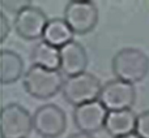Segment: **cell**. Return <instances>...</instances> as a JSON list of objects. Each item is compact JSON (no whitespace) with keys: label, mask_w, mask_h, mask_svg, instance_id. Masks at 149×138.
Here are the masks:
<instances>
[{"label":"cell","mask_w":149,"mask_h":138,"mask_svg":"<svg viewBox=\"0 0 149 138\" xmlns=\"http://www.w3.org/2000/svg\"><path fill=\"white\" fill-rule=\"evenodd\" d=\"M111 69L118 79L134 85L143 81L148 76L149 57L144 51L139 48H122L114 55Z\"/></svg>","instance_id":"obj_1"},{"label":"cell","mask_w":149,"mask_h":138,"mask_svg":"<svg viewBox=\"0 0 149 138\" xmlns=\"http://www.w3.org/2000/svg\"><path fill=\"white\" fill-rule=\"evenodd\" d=\"M65 79L60 70H51L31 65L22 77V85L26 92L36 99H49L63 90Z\"/></svg>","instance_id":"obj_2"},{"label":"cell","mask_w":149,"mask_h":138,"mask_svg":"<svg viewBox=\"0 0 149 138\" xmlns=\"http://www.w3.org/2000/svg\"><path fill=\"white\" fill-rule=\"evenodd\" d=\"M102 85L100 79L90 73L77 74L73 77H68L63 85V97L70 104L81 106L85 103L94 102L100 98Z\"/></svg>","instance_id":"obj_3"},{"label":"cell","mask_w":149,"mask_h":138,"mask_svg":"<svg viewBox=\"0 0 149 138\" xmlns=\"http://www.w3.org/2000/svg\"><path fill=\"white\" fill-rule=\"evenodd\" d=\"M34 129L33 116L18 103L4 106L0 112L1 138H28Z\"/></svg>","instance_id":"obj_4"},{"label":"cell","mask_w":149,"mask_h":138,"mask_svg":"<svg viewBox=\"0 0 149 138\" xmlns=\"http://www.w3.org/2000/svg\"><path fill=\"white\" fill-rule=\"evenodd\" d=\"M64 21L74 34L85 35L98 23V8L89 0H72L64 8Z\"/></svg>","instance_id":"obj_5"},{"label":"cell","mask_w":149,"mask_h":138,"mask_svg":"<svg viewBox=\"0 0 149 138\" xmlns=\"http://www.w3.org/2000/svg\"><path fill=\"white\" fill-rule=\"evenodd\" d=\"M98 100L105 106L109 112L131 110L136 102V90L132 83L118 78L111 79L102 86Z\"/></svg>","instance_id":"obj_6"},{"label":"cell","mask_w":149,"mask_h":138,"mask_svg":"<svg viewBox=\"0 0 149 138\" xmlns=\"http://www.w3.org/2000/svg\"><path fill=\"white\" fill-rule=\"evenodd\" d=\"M34 130L43 138H58L67 128L64 111L56 104H43L33 115Z\"/></svg>","instance_id":"obj_7"},{"label":"cell","mask_w":149,"mask_h":138,"mask_svg":"<svg viewBox=\"0 0 149 138\" xmlns=\"http://www.w3.org/2000/svg\"><path fill=\"white\" fill-rule=\"evenodd\" d=\"M46 13L38 7H26L15 17V30L26 41H36L43 37L45 29L49 23Z\"/></svg>","instance_id":"obj_8"},{"label":"cell","mask_w":149,"mask_h":138,"mask_svg":"<svg viewBox=\"0 0 149 138\" xmlns=\"http://www.w3.org/2000/svg\"><path fill=\"white\" fill-rule=\"evenodd\" d=\"M107 115L109 111L105 106L100 100H94L74 107L73 123L80 132L92 134L105 128Z\"/></svg>","instance_id":"obj_9"},{"label":"cell","mask_w":149,"mask_h":138,"mask_svg":"<svg viewBox=\"0 0 149 138\" xmlns=\"http://www.w3.org/2000/svg\"><path fill=\"white\" fill-rule=\"evenodd\" d=\"M88 65V55L82 44L79 42H70L60 48V68L63 76L73 77L85 72Z\"/></svg>","instance_id":"obj_10"},{"label":"cell","mask_w":149,"mask_h":138,"mask_svg":"<svg viewBox=\"0 0 149 138\" xmlns=\"http://www.w3.org/2000/svg\"><path fill=\"white\" fill-rule=\"evenodd\" d=\"M137 115L132 110L110 111L105 123V130L113 138H120L135 133Z\"/></svg>","instance_id":"obj_11"},{"label":"cell","mask_w":149,"mask_h":138,"mask_svg":"<svg viewBox=\"0 0 149 138\" xmlns=\"http://www.w3.org/2000/svg\"><path fill=\"white\" fill-rule=\"evenodd\" d=\"M24 77L22 57L15 51L1 50L0 52V82L1 85L15 83Z\"/></svg>","instance_id":"obj_12"},{"label":"cell","mask_w":149,"mask_h":138,"mask_svg":"<svg viewBox=\"0 0 149 138\" xmlns=\"http://www.w3.org/2000/svg\"><path fill=\"white\" fill-rule=\"evenodd\" d=\"M73 35L74 33L64 21V18H52L47 23L42 39L51 46L62 48L63 46L73 41Z\"/></svg>","instance_id":"obj_13"},{"label":"cell","mask_w":149,"mask_h":138,"mask_svg":"<svg viewBox=\"0 0 149 138\" xmlns=\"http://www.w3.org/2000/svg\"><path fill=\"white\" fill-rule=\"evenodd\" d=\"M31 61L33 65L51 69V70H59L60 68V48L41 41L34 46L31 51Z\"/></svg>","instance_id":"obj_14"},{"label":"cell","mask_w":149,"mask_h":138,"mask_svg":"<svg viewBox=\"0 0 149 138\" xmlns=\"http://www.w3.org/2000/svg\"><path fill=\"white\" fill-rule=\"evenodd\" d=\"M135 133L141 138H149V110L137 115Z\"/></svg>","instance_id":"obj_15"},{"label":"cell","mask_w":149,"mask_h":138,"mask_svg":"<svg viewBox=\"0 0 149 138\" xmlns=\"http://www.w3.org/2000/svg\"><path fill=\"white\" fill-rule=\"evenodd\" d=\"M1 3V7L4 8V9L9 10V12H13V13H20L22 9H25L26 7H30L31 5V1H29V0H20V1H5V0H3Z\"/></svg>","instance_id":"obj_16"},{"label":"cell","mask_w":149,"mask_h":138,"mask_svg":"<svg viewBox=\"0 0 149 138\" xmlns=\"http://www.w3.org/2000/svg\"><path fill=\"white\" fill-rule=\"evenodd\" d=\"M10 31V26H9V21H8L7 16L4 14V12L0 13V42H4L5 38L8 37Z\"/></svg>","instance_id":"obj_17"},{"label":"cell","mask_w":149,"mask_h":138,"mask_svg":"<svg viewBox=\"0 0 149 138\" xmlns=\"http://www.w3.org/2000/svg\"><path fill=\"white\" fill-rule=\"evenodd\" d=\"M68 138H94L92 134H88V133H82V132H79V133H74L71 134Z\"/></svg>","instance_id":"obj_18"},{"label":"cell","mask_w":149,"mask_h":138,"mask_svg":"<svg viewBox=\"0 0 149 138\" xmlns=\"http://www.w3.org/2000/svg\"><path fill=\"white\" fill-rule=\"evenodd\" d=\"M120 138H141V137H139L136 133H132V134H128V136H124V137H120Z\"/></svg>","instance_id":"obj_19"}]
</instances>
